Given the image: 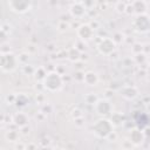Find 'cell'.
<instances>
[{
	"mask_svg": "<svg viewBox=\"0 0 150 150\" xmlns=\"http://www.w3.org/2000/svg\"><path fill=\"white\" fill-rule=\"evenodd\" d=\"M11 7L14 12L18 13H23L27 11V8L29 7V0H23V1H19V0H11Z\"/></svg>",
	"mask_w": 150,
	"mask_h": 150,
	"instance_id": "1",
	"label": "cell"
}]
</instances>
